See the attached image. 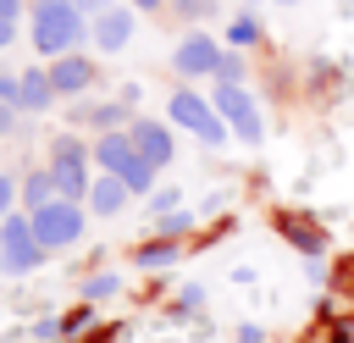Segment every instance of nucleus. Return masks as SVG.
I'll use <instances>...</instances> for the list:
<instances>
[{"label":"nucleus","mask_w":354,"mask_h":343,"mask_svg":"<svg viewBox=\"0 0 354 343\" xmlns=\"http://www.w3.org/2000/svg\"><path fill=\"white\" fill-rule=\"evenodd\" d=\"M127 138L138 144V155H144V160H149L155 172H160V166H166V160L177 155V138L166 133V122H149V116H138V122L127 127Z\"/></svg>","instance_id":"nucleus-9"},{"label":"nucleus","mask_w":354,"mask_h":343,"mask_svg":"<svg viewBox=\"0 0 354 343\" xmlns=\"http://www.w3.org/2000/svg\"><path fill=\"white\" fill-rule=\"evenodd\" d=\"M61 194H55V177H50V166H39V172H28V183H22V205H28V216H39L44 205H55Z\"/></svg>","instance_id":"nucleus-15"},{"label":"nucleus","mask_w":354,"mask_h":343,"mask_svg":"<svg viewBox=\"0 0 354 343\" xmlns=\"http://www.w3.org/2000/svg\"><path fill=\"white\" fill-rule=\"evenodd\" d=\"M88 321H94V315H88V310H72V315H66V321H61V332H66V337H77V332H83V326H88Z\"/></svg>","instance_id":"nucleus-21"},{"label":"nucleus","mask_w":354,"mask_h":343,"mask_svg":"<svg viewBox=\"0 0 354 343\" xmlns=\"http://www.w3.org/2000/svg\"><path fill=\"white\" fill-rule=\"evenodd\" d=\"M77 39H83V11L72 0H39L33 6V50L39 55L61 61Z\"/></svg>","instance_id":"nucleus-1"},{"label":"nucleus","mask_w":354,"mask_h":343,"mask_svg":"<svg viewBox=\"0 0 354 343\" xmlns=\"http://www.w3.org/2000/svg\"><path fill=\"white\" fill-rule=\"evenodd\" d=\"M133 6H138V11H160V0H133Z\"/></svg>","instance_id":"nucleus-26"},{"label":"nucleus","mask_w":354,"mask_h":343,"mask_svg":"<svg viewBox=\"0 0 354 343\" xmlns=\"http://www.w3.org/2000/svg\"><path fill=\"white\" fill-rule=\"evenodd\" d=\"M254 33H260V28H254V17H238V22H232V44H249Z\"/></svg>","instance_id":"nucleus-20"},{"label":"nucleus","mask_w":354,"mask_h":343,"mask_svg":"<svg viewBox=\"0 0 354 343\" xmlns=\"http://www.w3.org/2000/svg\"><path fill=\"white\" fill-rule=\"evenodd\" d=\"M50 105H55V83H50V72H44V66L22 72V77H17V111H50Z\"/></svg>","instance_id":"nucleus-12"},{"label":"nucleus","mask_w":354,"mask_h":343,"mask_svg":"<svg viewBox=\"0 0 354 343\" xmlns=\"http://www.w3.org/2000/svg\"><path fill=\"white\" fill-rule=\"evenodd\" d=\"M116 288H122V277H116V271H100V277H94V282L83 288V293H88V299H111Z\"/></svg>","instance_id":"nucleus-18"},{"label":"nucleus","mask_w":354,"mask_h":343,"mask_svg":"<svg viewBox=\"0 0 354 343\" xmlns=\"http://www.w3.org/2000/svg\"><path fill=\"white\" fill-rule=\"evenodd\" d=\"M44 166H50L55 194H61V199H72V205H77V199H88V188H94V183H88V172H83V144H77L72 133H61V138L50 144V160H44Z\"/></svg>","instance_id":"nucleus-4"},{"label":"nucleus","mask_w":354,"mask_h":343,"mask_svg":"<svg viewBox=\"0 0 354 343\" xmlns=\"http://www.w3.org/2000/svg\"><path fill=\"white\" fill-rule=\"evenodd\" d=\"M216 111H221V122L243 138V144H260L266 138V122H260V111H254V100L243 94V89H232V83H221L216 89V100H210Z\"/></svg>","instance_id":"nucleus-7"},{"label":"nucleus","mask_w":354,"mask_h":343,"mask_svg":"<svg viewBox=\"0 0 354 343\" xmlns=\"http://www.w3.org/2000/svg\"><path fill=\"white\" fill-rule=\"evenodd\" d=\"M171 6H177L183 17H205V11H210V0H171Z\"/></svg>","instance_id":"nucleus-24"},{"label":"nucleus","mask_w":354,"mask_h":343,"mask_svg":"<svg viewBox=\"0 0 354 343\" xmlns=\"http://www.w3.org/2000/svg\"><path fill=\"white\" fill-rule=\"evenodd\" d=\"M11 122H17V77L0 72V133H11Z\"/></svg>","instance_id":"nucleus-17"},{"label":"nucleus","mask_w":354,"mask_h":343,"mask_svg":"<svg viewBox=\"0 0 354 343\" xmlns=\"http://www.w3.org/2000/svg\"><path fill=\"white\" fill-rule=\"evenodd\" d=\"M127 199H133V188H127L122 177H111V172H100L94 188H88V210H94V216H116Z\"/></svg>","instance_id":"nucleus-13"},{"label":"nucleus","mask_w":354,"mask_h":343,"mask_svg":"<svg viewBox=\"0 0 354 343\" xmlns=\"http://www.w3.org/2000/svg\"><path fill=\"white\" fill-rule=\"evenodd\" d=\"M17 11H22V0H0V22H17Z\"/></svg>","instance_id":"nucleus-25"},{"label":"nucleus","mask_w":354,"mask_h":343,"mask_svg":"<svg viewBox=\"0 0 354 343\" xmlns=\"http://www.w3.org/2000/svg\"><path fill=\"white\" fill-rule=\"evenodd\" d=\"M44 260L39 238H33V216L28 210H11L0 221V271H33Z\"/></svg>","instance_id":"nucleus-5"},{"label":"nucleus","mask_w":354,"mask_h":343,"mask_svg":"<svg viewBox=\"0 0 354 343\" xmlns=\"http://www.w3.org/2000/svg\"><path fill=\"white\" fill-rule=\"evenodd\" d=\"M277 227H282V232H288V243H293V249H304V254H321V249H326V232H321L310 216H299V210H282V216H277Z\"/></svg>","instance_id":"nucleus-14"},{"label":"nucleus","mask_w":354,"mask_h":343,"mask_svg":"<svg viewBox=\"0 0 354 343\" xmlns=\"http://www.w3.org/2000/svg\"><path fill=\"white\" fill-rule=\"evenodd\" d=\"M6 44H11V22H0V50H6Z\"/></svg>","instance_id":"nucleus-27"},{"label":"nucleus","mask_w":354,"mask_h":343,"mask_svg":"<svg viewBox=\"0 0 354 343\" xmlns=\"http://www.w3.org/2000/svg\"><path fill=\"white\" fill-rule=\"evenodd\" d=\"M166 260H177V238H160V243L133 249V266H166Z\"/></svg>","instance_id":"nucleus-16"},{"label":"nucleus","mask_w":354,"mask_h":343,"mask_svg":"<svg viewBox=\"0 0 354 343\" xmlns=\"http://www.w3.org/2000/svg\"><path fill=\"white\" fill-rule=\"evenodd\" d=\"M166 116H171L177 127L199 133L210 149H221V144H227V122H221V111H216L205 94H194V89H177V94L166 100Z\"/></svg>","instance_id":"nucleus-3"},{"label":"nucleus","mask_w":354,"mask_h":343,"mask_svg":"<svg viewBox=\"0 0 354 343\" xmlns=\"http://www.w3.org/2000/svg\"><path fill=\"white\" fill-rule=\"evenodd\" d=\"M17 194H22V188H17V183H11V177H0V221H6V216H11V199H17Z\"/></svg>","instance_id":"nucleus-22"},{"label":"nucleus","mask_w":354,"mask_h":343,"mask_svg":"<svg viewBox=\"0 0 354 343\" xmlns=\"http://www.w3.org/2000/svg\"><path fill=\"white\" fill-rule=\"evenodd\" d=\"M50 83H55V94H83V89L94 83L88 55H61V61H50Z\"/></svg>","instance_id":"nucleus-11"},{"label":"nucleus","mask_w":354,"mask_h":343,"mask_svg":"<svg viewBox=\"0 0 354 343\" xmlns=\"http://www.w3.org/2000/svg\"><path fill=\"white\" fill-rule=\"evenodd\" d=\"M88 39H94V50H105V55H116L127 39H133V11L127 6H105L100 17H94V28H88Z\"/></svg>","instance_id":"nucleus-10"},{"label":"nucleus","mask_w":354,"mask_h":343,"mask_svg":"<svg viewBox=\"0 0 354 343\" xmlns=\"http://www.w3.org/2000/svg\"><path fill=\"white\" fill-rule=\"evenodd\" d=\"M216 77L238 89V77H243V61H238V55H221V66H216Z\"/></svg>","instance_id":"nucleus-19"},{"label":"nucleus","mask_w":354,"mask_h":343,"mask_svg":"<svg viewBox=\"0 0 354 343\" xmlns=\"http://www.w3.org/2000/svg\"><path fill=\"white\" fill-rule=\"evenodd\" d=\"M183 227H188V210H177V216H160V232H166V238H177Z\"/></svg>","instance_id":"nucleus-23"},{"label":"nucleus","mask_w":354,"mask_h":343,"mask_svg":"<svg viewBox=\"0 0 354 343\" xmlns=\"http://www.w3.org/2000/svg\"><path fill=\"white\" fill-rule=\"evenodd\" d=\"M171 66H177L183 77H199V72H216V66H221V44H216L210 33H188V39L177 44V55H171Z\"/></svg>","instance_id":"nucleus-8"},{"label":"nucleus","mask_w":354,"mask_h":343,"mask_svg":"<svg viewBox=\"0 0 354 343\" xmlns=\"http://www.w3.org/2000/svg\"><path fill=\"white\" fill-rule=\"evenodd\" d=\"M77 232H83V205H72V199H55V205H44L33 216V238H39L44 254L50 249H66Z\"/></svg>","instance_id":"nucleus-6"},{"label":"nucleus","mask_w":354,"mask_h":343,"mask_svg":"<svg viewBox=\"0 0 354 343\" xmlns=\"http://www.w3.org/2000/svg\"><path fill=\"white\" fill-rule=\"evenodd\" d=\"M94 160H100L111 177H122L133 194H149V188H155V166L138 155V144H133L127 133H105V138H94Z\"/></svg>","instance_id":"nucleus-2"}]
</instances>
